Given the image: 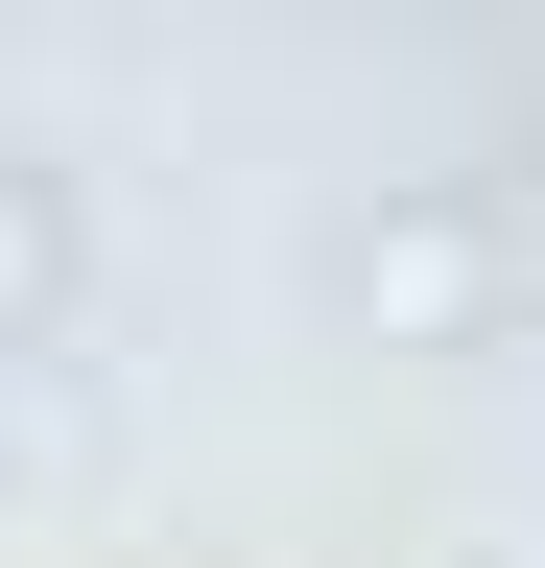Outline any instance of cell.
Returning <instances> with one entry per match:
<instances>
[{
  "instance_id": "obj_1",
  "label": "cell",
  "mask_w": 545,
  "mask_h": 568,
  "mask_svg": "<svg viewBox=\"0 0 545 568\" xmlns=\"http://www.w3.org/2000/svg\"><path fill=\"white\" fill-rule=\"evenodd\" d=\"M356 308H380V332H474V237H451V213L356 237Z\"/></svg>"
}]
</instances>
